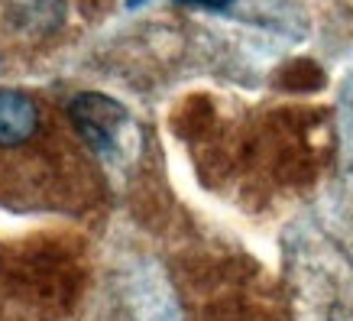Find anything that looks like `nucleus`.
Returning a JSON list of instances; mask_svg holds the SVG:
<instances>
[{"mask_svg":"<svg viewBox=\"0 0 353 321\" xmlns=\"http://www.w3.org/2000/svg\"><path fill=\"white\" fill-rule=\"evenodd\" d=\"M182 7H198V10H227L234 7V0H175Z\"/></svg>","mask_w":353,"mask_h":321,"instance_id":"7ed1b4c3","label":"nucleus"},{"mask_svg":"<svg viewBox=\"0 0 353 321\" xmlns=\"http://www.w3.org/2000/svg\"><path fill=\"white\" fill-rule=\"evenodd\" d=\"M39 130V107L30 95L0 88V150L23 146Z\"/></svg>","mask_w":353,"mask_h":321,"instance_id":"f03ea898","label":"nucleus"},{"mask_svg":"<svg viewBox=\"0 0 353 321\" xmlns=\"http://www.w3.org/2000/svg\"><path fill=\"white\" fill-rule=\"evenodd\" d=\"M143 3H150V0H127V7L133 10V7H143Z\"/></svg>","mask_w":353,"mask_h":321,"instance_id":"20e7f679","label":"nucleus"},{"mask_svg":"<svg viewBox=\"0 0 353 321\" xmlns=\"http://www.w3.org/2000/svg\"><path fill=\"white\" fill-rule=\"evenodd\" d=\"M68 117L78 127L81 139L101 156L114 153L120 139V130L130 124V110L117 97L101 95V91H81L68 104Z\"/></svg>","mask_w":353,"mask_h":321,"instance_id":"f257e3e1","label":"nucleus"}]
</instances>
